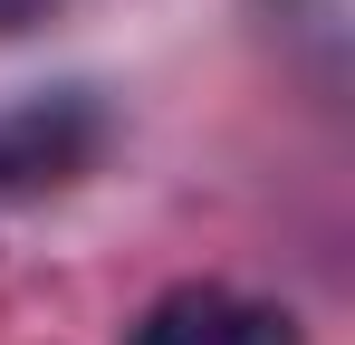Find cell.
<instances>
[{
    "mask_svg": "<svg viewBox=\"0 0 355 345\" xmlns=\"http://www.w3.org/2000/svg\"><path fill=\"white\" fill-rule=\"evenodd\" d=\"M135 345H297L279 307H250L231 288H173L135 317Z\"/></svg>",
    "mask_w": 355,
    "mask_h": 345,
    "instance_id": "obj_1",
    "label": "cell"
},
{
    "mask_svg": "<svg viewBox=\"0 0 355 345\" xmlns=\"http://www.w3.org/2000/svg\"><path fill=\"white\" fill-rule=\"evenodd\" d=\"M87 154H96V115L77 106V96H39V106L0 115V182H10V192L67 182Z\"/></svg>",
    "mask_w": 355,
    "mask_h": 345,
    "instance_id": "obj_2",
    "label": "cell"
},
{
    "mask_svg": "<svg viewBox=\"0 0 355 345\" xmlns=\"http://www.w3.org/2000/svg\"><path fill=\"white\" fill-rule=\"evenodd\" d=\"M29 19H49V0H0V29H29Z\"/></svg>",
    "mask_w": 355,
    "mask_h": 345,
    "instance_id": "obj_3",
    "label": "cell"
}]
</instances>
